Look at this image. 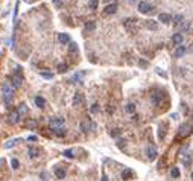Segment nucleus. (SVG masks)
Segmentation results:
<instances>
[{"instance_id":"obj_1","label":"nucleus","mask_w":193,"mask_h":181,"mask_svg":"<svg viewBox=\"0 0 193 181\" xmlns=\"http://www.w3.org/2000/svg\"><path fill=\"white\" fill-rule=\"evenodd\" d=\"M2 98H3V102L6 105H11L12 98H14V88L11 85H8V84H5V85H3V90H2Z\"/></svg>"},{"instance_id":"obj_2","label":"nucleus","mask_w":193,"mask_h":181,"mask_svg":"<svg viewBox=\"0 0 193 181\" xmlns=\"http://www.w3.org/2000/svg\"><path fill=\"white\" fill-rule=\"evenodd\" d=\"M64 125H65L64 117H55V119H52L50 123H49V126H50V129H52V131L59 129V128H64Z\"/></svg>"},{"instance_id":"obj_3","label":"nucleus","mask_w":193,"mask_h":181,"mask_svg":"<svg viewBox=\"0 0 193 181\" xmlns=\"http://www.w3.org/2000/svg\"><path fill=\"white\" fill-rule=\"evenodd\" d=\"M81 129H82V132H85V134H87V132L96 129V123L91 122L90 119H85V120L81 122Z\"/></svg>"},{"instance_id":"obj_4","label":"nucleus","mask_w":193,"mask_h":181,"mask_svg":"<svg viewBox=\"0 0 193 181\" xmlns=\"http://www.w3.org/2000/svg\"><path fill=\"white\" fill-rule=\"evenodd\" d=\"M21 82H23V76H21V67L18 65L17 67V75L12 76V84H14V87H21Z\"/></svg>"},{"instance_id":"obj_5","label":"nucleus","mask_w":193,"mask_h":181,"mask_svg":"<svg viewBox=\"0 0 193 181\" xmlns=\"http://www.w3.org/2000/svg\"><path fill=\"white\" fill-rule=\"evenodd\" d=\"M138 11L142 12V14H149V12L153 11V6L148 2H140L138 3Z\"/></svg>"},{"instance_id":"obj_6","label":"nucleus","mask_w":193,"mask_h":181,"mask_svg":"<svg viewBox=\"0 0 193 181\" xmlns=\"http://www.w3.org/2000/svg\"><path fill=\"white\" fill-rule=\"evenodd\" d=\"M146 154H148V158L151 161H153L157 158V155H158V151H157V148L153 146V145H149V146L146 148Z\"/></svg>"},{"instance_id":"obj_7","label":"nucleus","mask_w":193,"mask_h":181,"mask_svg":"<svg viewBox=\"0 0 193 181\" xmlns=\"http://www.w3.org/2000/svg\"><path fill=\"white\" fill-rule=\"evenodd\" d=\"M190 132H192L190 123H184V125H181V128H179V137H187Z\"/></svg>"},{"instance_id":"obj_8","label":"nucleus","mask_w":193,"mask_h":181,"mask_svg":"<svg viewBox=\"0 0 193 181\" xmlns=\"http://www.w3.org/2000/svg\"><path fill=\"white\" fill-rule=\"evenodd\" d=\"M78 54H79L78 44H76V43H70V44H69V56H70V58H76Z\"/></svg>"},{"instance_id":"obj_9","label":"nucleus","mask_w":193,"mask_h":181,"mask_svg":"<svg viewBox=\"0 0 193 181\" xmlns=\"http://www.w3.org/2000/svg\"><path fill=\"white\" fill-rule=\"evenodd\" d=\"M53 172H55V175H56V178H58V180H64L65 175H67V170H65L64 167H59V166H55Z\"/></svg>"},{"instance_id":"obj_10","label":"nucleus","mask_w":193,"mask_h":181,"mask_svg":"<svg viewBox=\"0 0 193 181\" xmlns=\"http://www.w3.org/2000/svg\"><path fill=\"white\" fill-rule=\"evenodd\" d=\"M161 99H163V94H161L160 91H155V93H152V96H151V102L153 105H160Z\"/></svg>"},{"instance_id":"obj_11","label":"nucleus","mask_w":193,"mask_h":181,"mask_svg":"<svg viewBox=\"0 0 193 181\" xmlns=\"http://www.w3.org/2000/svg\"><path fill=\"white\" fill-rule=\"evenodd\" d=\"M116 11H117V5H116V3H111V5H107V6H105L103 14H105V15H111V14H114Z\"/></svg>"},{"instance_id":"obj_12","label":"nucleus","mask_w":193,"mask_h":181,"mask_svg":"<svg viewBox=\"0 0 193 181\" xmlns=\"http://www.w3.org/2000/svg\"><path fill=\"white\" fill-rule=\"evenodd\" d=\"M137 23V20L135 18H128L125 21V28L129 30V32H135V28H134V24Z\"/></svg>"},{"instance_id":"obj_13","label":"nucleus","mask_w":193,"mask_h":181,"mask_svg":"<svg viewBox=\"0 0 193 181\" xmlns=\"http://www.w3.org/2000/svg\"><path fill=\"white\" fill-rule=\"evenodd\" d=\"M144 26H146L149 30H157L158 29V23H157L155 20H146L144 21Z\"/></svg>"},{"instance_id":"obj_14","label":"nucleus","mask_w":193,"mask_h":181,"mask_svg":"<svg viewBox=\"0 0 193 181\" xmlns=\"http://www.w3.org/2000/svg\"><path fill=\"white\" fill-rule=\"evenodd\" d=\"M158 20L161 21V23H164V24H169L170 21H172V17H170L169 14H166V12H161V14L158 15Z\"/></svg>"},{"instance_id":"obj_15","label":"nucleus","mask_w":193,"mask_h":181,"mask_svg":"<svg viewBox=\"0 0 193 181\" xmlns=\"http://www.w3.org/2000/svg\"><path fill=\"white\" fill-rule=\"evenodd\" d=\"M122 178H123V180H131V178H134V170L129 169V167H126V169L122 172Z\"/></svg>"},{"instance_id":"obj_16","label":"nucleus","mask_w":193,"mask_h":181,"mask_svg":"<svg viewBox=\"0 0 193 181\" xmlns=\"http://www.w3.org/2000/svg\"><path fill=\"white\" fill-rule=\"evenodd\" d=\"M172 41H173V44H177V46H181L182 44V41H184V37H182V34H175L173 37H172Z\"/></svg>"},{"instance_id":"obj_17","label":"nucleus","mask_w":193,"mask_h":181,"mask_svg":"<svg viewBox=\"0 0 193 181\" xmlns=\"http://www.w3.org/2000/svg\"><path fill=\"white\" fill-rule=\"evenodd\" d=\"M58 41L61 43V44H70V43H72V41H70V35L69 34H59L58 35Z\"/></svg>"},{"instance_id":"obj_18","label":"nucleus","mask_w":193,"mask_h":181,"mask_svg":"<svg viewBox=\"0 0 193 181\" xmlns=\"http://www.w3.org/2000/svg\"><path fill=\"white\" fill-rule=\"evenodd\" d=\"M9 122H11V123H18V122H20V114H18V111H11V113H9Z\"/></svg>"},{"instance_id":"obj_19","label":"nucleus","mask_w":193,"mask_h":181,"mask_svg":"<svg viewBox=\"0 0 193 181\" xmlns=\"http://www.w3.org/2000/svg\"><path fill=\"white\" fill-rule=\"evenodd\" d=\"M186 52H187V49L184 46H178L177 50H175V54H173V56H175V58H181V56H184Z\"/></svg>"},{"instance_id":"obj_20","label":"nucleus","mask_w":193,"mask_h":181,"mask_svg":"<svg viewBox=\"0 0 193 181\" xmlns=\"http://www.w3.org/2000/svg\"><path fill=\"white\" fill-rule=\"evenodd\" d=\"M18 142H20V139H11V140H8V142L3 145V148H5V149H11V148H14Z\"/></svg>"},{"instance_id":"obj_21","label":"nucleus","mask_w":193,"mask_h":181,"mask_svg":"<svg viewBox=\"0 0 193 181\" xmlns=\"http://www.w3.org/2000/svg\"><path fill=\"white\" fill-rule=\"evenodd\" d=\"M125 113H128V114H134L135 113V104L132 102H128L125 105Z\"/></svg>"},{"instance_id":"obj_22","label":"nucleus","mask_w":193,"mask_h":181,"mask_svg":"<svg viewBox=\"0 0 193 181\" xmlns=\"http://www.w3.org/2000/svg\"><path fill=\"white\" fill-rule=\"evenodd\" d=\"M35 105H37L38 108H44V105H46L44 98H41V96H37V98H35Z\"/></svg>"},{"instance_id":"obj_23","label":"nucleus","mask_w":193,"mask_h":181,"mask_svg":"<svg viewBox=\"0 0 193 181\" xmlns=\"http://www.w3.org/2000/svg\"><path fill=\"white\" fill-rule=\"evenodd\" d=\"M73 104L74 105H82L84 104V96L81 93H76V96H74V99H73Z\"/></svg>"},{"instance_id":"obj_24","label":"nucleus","mask_w":193,"mask_h":181,"mask_svg":"<svg viewBox=\"0 0 193 181\" xmlns=\"http://www.w3.org/2000/svg\"><path fill=\"white\" fill-rule=\"evenodd\" d=\"M28 154H29L30 158H37L38 154H40V151H38L37 148H28Z\"/></svg>"},{"instance_id":"obj_25","label":"nucleus","mask_w":193,"mask_h":181,"mask_svg":"<svg viewBox=\"0 0 193 181\" xmlns=\"http://www.w3.org/2000/svg\"><path fill=\"white\" fill-rule=\"evenodd\" d=\"M85 76V72H79V73H74L72 78V82H81V78Z\"/></svg>"},{"instance_id":"obj_26","label":"nucleus","mask_w":193,"mask_h":181,"mask_svg":"<svg viewBox=\"0 0 193 181\" xmlns=\"http://www.w3.org/2000/svg\"><path fill=\"white\" fill-rule=\"evenodd\" d=\"M172 20H173V24H175V26H179V24H181L182 21H184V17H182L181 14H177Z\"/></svg>"},{"instance_id":"obj_27","label":"nucleus","mask_w":193,"mask_h":181,"mask_svg":"<svg viewBox=\"0 0 193 181\" xmlns=\"http://www.w3.org/2000/svg\"><path fill=\"white\" fill-rule=\"evenodd\" d=\"M182 163H184V166H190L192 164V155H190V154H184Z\"/></svg>"},{"instance_id":"obj_28","label":"nucleus","mask_w":193,"mask_h":181,"mask_svg":"<svg viewBox=\"0 0 193 181\" xmlns=\"http://www.w3.org/2000/svg\"><path fill=\"white\" fill-rule=\"evenodd\" d=\"M96 29V23L94 21H87L85 23V30L87 32H91V30H94Z\"/></svg>"},{"instance_id":"obj_29","label":"nucleus","mask_w":193,"mask_h":181,"mask_svg":"<svg viewBox=\"0 0 193 181\" xmlns=\"http://www.w3.org/2000/svg\"><path fill=\"white\" fill-rule=\"evenodd\" d=\"M164 128H166V123H161L160 128H158V137H160L161 140L164 139V134H166V129H164Z\"/></svg>"},{"instance_id":"obj_30","label":"nucleus","mask_w":193,"mask_h":181,"mask_svg":"<svg viewBox=\"0 0 193 181\" xmlns=\"http://www.w3.org/2000/svg\"><path fill=\"white\" fill-rule=\"evenodd\" d=\"M18 114H20V116H26V114H28V105L21 104L20 108H18Z\"/></svg>"},{"instance_id":"obj_31","label":"nucleus","mask_w":193,"mask_h":181,"mask_svg":"<svg viewBox=\"0 0 193 181\" xmlns=\"http://www.w3.org/2000/svg\"><path fill=\"white\" fill-rule=\"evenodd\" d=\"M188 28H190V23L188 21L184 20L181 24H179V30H182V32H186V30H188Z\"/></svg>"},{"instance_id":"obj_32","label":"nucleus","mask_w":193,"mask_h":181,"mask_svg":"<svg viewBox=\"0 0 193 181\" xmlns=\"http://www.w3.org/2000/svg\"><path fill=\"white\" fill-rule=\"evenodd\" d=\"M179 175H181V172H179L178 167H173V169L170 170V176H172V178H179Z\"/></svg>"},{"instance_id":"obj_33","label":"nucleus","mask_w":193,"mask_h":181,"mask_svg":"<svg viewBox=\"0 0 193 181\" xmlns=\"http://www.w3.org/2000/svg\"><path fill=\"white\" fill-rule=\"evenodd\" d=\"M53 132L58 135V137H63V135H65V132H67V131H65V126H64V128H59V129H55Z\"/></svg>"},{"instance_id":"obj_34","label":"nucleus","mask_w":193,"mask_h":181,"mask_svg":"<svg viewBox=\"0 0 193 181\" xmlns=\"http://www.w3.org/2000/svg\"><path fill=\"white\" fill-rule=\"evenodd\" d=\"M11 166H12V169H18V167H20V161L17 160V158H12V160H11Z\"/></svg>"},{"instance_id":"obj_35","label":"nucleus","mask_w":193,"mask_h":181,"mask_svg":"<svg viewBox=\"0 0 193 181\" xmlns=\"http://www.w3.org/2000/svg\"><path fill=\"white\" fill-rule=\"evenodd\" d=\"M64 157H67V158H74V154L72 149H65L64 151Z\"/></svg>"},{"instance_id":"obj_36","label":"nucleus","mask_w":193,"mask_h":181,"mask_svg":"<svg viewBox=\"0 0 193 181\" xmlns=\"http://www.w3.org/2000/svg\"><path fill=\"white\" fill-rule=\"evenodd\" d=\"M40 75H41L44 79H52V78H53V73H50V72H41Z\"/></svg>"},{"instance_id":"obj_37","label":"nucleus","mask_w":193,"mask_h":181,"mask_svg":"<svg viewBox=\"0 0 193 181\" xmlns=\"http://www.w3.org/2000/svg\"><path fill=\"white\" fill-rule=\"evenodd\" d=\"M97 5H99L97 0H90V2H88V6L91 8V9H96V8H97Z\"/></svg>"},{"instance_id":"obj_38","label":"nucleus","mask_w":193,"mask_h":181,"mask_svg":"<svg viewBox=\"0 0 193 181\" xmlns=\"http://www.w3.org/2000/svg\"><path fill=\"white\" fill-rule=\"evenodd\" d=\"M67 69H69V67H67V64H59V65H58V72H59V73L67 72Z\"/></svg>"},{"instance_id":"obj_39","label":"nucleus","mask_w":193,"mask_h":181,"mask_svg":"<svg viewBox=\"0 0 193 181\" xmlns=\"http://www.w3.org/2000/svg\"><path fill=\"white\" fill-rule=\"evenodd\" d=\"M90 111L93 113V114H96V113H99V104H93V105H91Z\"/></svg>"},{"instance_id":"obj_40","label":"nucleus","mask_w":193,"mask_h":181,"mask_svg":"<svg viewBox=\"0 0 193 181\" xmlns=\"http://www.w3.org/2000/svg\"><path fill=\"white\" fill-rule=\"evenodd\" d=\"M55 8H63V0H53Z\"/></svg>"},{"instance_id":"obj_41","label":"nucleus","mask_w":193,"mask_h":181,"mask_svg":"<svg viewBox=\"0 0 193 181\" xmlns=\"http://www.w3.org/2000/svg\"><path fill=\"white\" fill-rule=\"evenodd\" d=\"M157 73H158V75H161V76H163V78H167V73H164L163 70H160V69H157Z\"/></svg>"},{"instance_id":"obj_42","label":"nucleus","mask_w":193,"mask_h":181,"mask_svg":"<svg viewBox=\"0 0 193 181\" xmlns=\"http://www.w3.org/2000/svg\"><path fill=\"white\" fill-rule=\"evenodd\" d=\"M138 64L142 65V67H148V64H149V63H148V61H144V59H140V63H138Z\"/></svg>"},{"instance_id":"obj_43","label":"nucleus","mask_w":193,"mask_h":181,"mask_svg":"<svg viewBox=\"0 0 193 181\" xmlns=\"http://www.w3.org/2000/svg\"><path fill=\"white\" fill-rule=\"evenodd\" d=\"M28 140H29V142H37V137H35V135H29Z\"/></svg>"},{"instance_id":"obj_44","label":"nucleus","mask_w":193,"mask_h":181,"mask_svg":"<svg viewBox=\"0 0 193 181\" xmlns=\"http://www.w3.org/2000/svg\"><path fill=\"white\" fill-rule=\"evenodd\" d=\"M28 126H30V128H35V126H37V122H28Z\"/></svg>"},{"instance_id":"obj_45","label":"nucleus","mask_w":193,"mask_h":181,"mask_svg":"<svg viewBox=\"0 0 193 181\" xmlns=\"http://www.w3.org/2000/svg\"><path fill=\"white\" fill-rule=\"evenodd\" d=\"M170 117H172L173 120H177V119H178V114H177V113H173V114H172V116H170Z\"/></svg>"},{"instance_id":"obj_46","label":"nucleus","mask_w":193,"mask_h":181,"mask_svg":"<svg viewBox=\"0 0 193 181\" xmlns=\"http://www.w3.org/2000/svg\"><path fill=\"white\" fill-rule=\"evenodd\" d=\"M100 181H108V178H107V175H105V174L102 175V180H100Z\"/></svg>"},{"instance_id":"obj_47","label":"nucleus","mask_w":193,"mask_h":181,"mask_svg":"<svg viewBox=\"0 0 193 181\" xmlns=\"http://www.w3.org/2000/svg\"><path fill=\"white\" fill-rule=\"evenodd\" d=\"M188 52H193V44H190V46H188Z\"/></svg>"},{"instance_id":"obj_48","label":"nucleus","mask_w":193,"mask_h":181,"mask_svg":"<svg viewBox=\"0 0 193 181\" xmlns=\"http://www.w3.org/2000/svg\"><path fill=\"white\" fill-rule=\"evenodd\" d=\"M24 2H26V3H32L34 0H24Z\"/></svg>"},{"instance_id":"obj_49","label":"nucleus","mask_w":193,"mask_h":181,"mask_svg":"<svg viewBox=\"0 0 193 181\" xmlns=\"http://www.w3.org/2000/svg\"><path fill=\"white\" fill-rule=\"evenodd\" d=\"M192 180H193V174H192Z\"/></svg>"}]
</instances>
